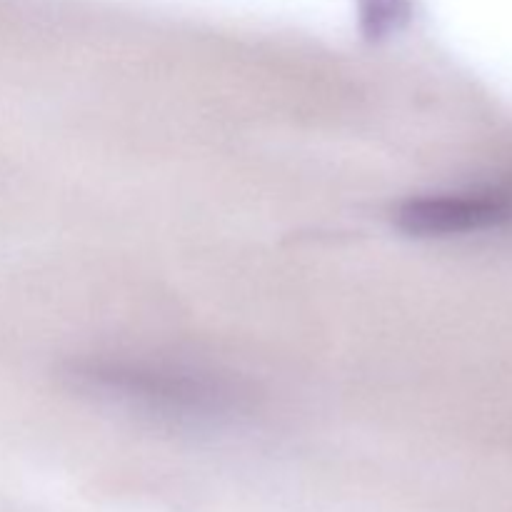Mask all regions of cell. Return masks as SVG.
Here are the masks:
<instances>
[{"label": "cell", "mask_w": 512, "mask_h": 512, "mask_svg": "<svg viewBox=\"0 0 512 512\" xmlns=\"http://www.w3.org/2000/svg\"><path fill=\"white\" fill-rule=\"evenodd\" d=\"M512 220V190L468 188L415 195L395 210V223L413 238H463Z\"/></svg>", "instance_id": "2"}, {"label": "cell", "mask_w": 512, "mask_h": 512, "mask_svg": "<svg viewBox=\"0 0 512 512\" xmlns=\"http://www.w3.org/2000/svg\"><path fill=\"white\" fill-rule=\"evenodd\" d=\"M68 378L93 398L170 423L213 425L245 408L243 390L233 380L183 365L90 358L75 363Z\"/></svg>", "instance_id": "1"}]
</instances>
